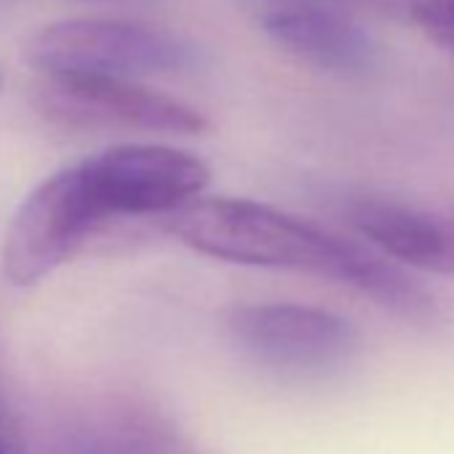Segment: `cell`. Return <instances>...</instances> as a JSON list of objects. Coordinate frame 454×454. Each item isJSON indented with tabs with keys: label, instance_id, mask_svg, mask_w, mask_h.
Wrapping results in <instances>:
<instances>
[{
	"label": "cell",
	"instance_id": "cell-1",
	"mask_svg": "<svg viewBox=\"0 0 454 454\" xmlns=\"http://www.w3.org/2000/svg\"><path fill=\"white\" fill-rule=\"evenodd\" d=\"M163 231L211 260L305 270L345 284L411 326H433L438 305L395 262L329 227L249 198H195L163 216Z\"/></svg>",
	"mask_w": 454,
	"mask_h": 454
},
{
	"label": "cell",
	"instance_id": "cell-2",
	"mask_svg": "<svg viewBox=\"0 0 454 454\" xmlns=\"http://www.w3.org/2000/svg\"><path fill=\"white\" fill-rule=\"evenodd\" d=\"M75 195L94 227L123 216H166L200 198L208 166L168 145H118L67 168Z\"/></svg>",
	"mask_w": 454,
	"mask_h": 454
},
{
	"label": "cell",
	"instance_id": "cell-3",
	"mask_svg": "<svg viewBox=\"0 0 454 454\" xmlns=\"http://www.w3.org/2000/svg\"><path fill=\"white\" fill-rule=\"evenodd\" d=\"M27 62L49 75L99 78H153L179 75L198 67V49L168 30L126 20H65L38 30L27 49Z\"/></svg>",
	"mask_w": 454,
	"mask_h": 454
},
{
	"label": "cell",
	"instance_id": "cell-4",
	"mask_svg": "<svg viewBox=\"0 0 454 454\" xmlns=\"http://www.w3.org/2000/svg\"><path fill=\"white\" fill-rule=\"evenodd\" d=\"M233 345L284 377H329L358 353L353 324L326 308L300 302H249L227 313Z\"/></svg>",
	"mask_w": 454,
	"mask_h": 454
},
{
	"label": "cell",
	"instance_id": "cell-5",
	"mask_svg": "<svg viewBox=\"0 0 454 454\" xmlns=\"http://www.w3.org/2000/svg\"><path fill=\"white\" fill-rule=\"evenodd\" d=\"M41 113L70 129H113L192 137L208 121L190 105L139 81L99 75H49L38 89Z\"/></svg>",
	"mask_w": 454,
	"mask_h": 454
},
{
	"label": "cell",
	"instance_id": "cell-6",
	"mask_svg": "<svg viewBox=\"0 0 454 454\" xmlns=\"http://www.w3.org/2000/svg\"><path fill=\"white\" fill-rule=\"evenodd\" d=\"M257 22L292 57L334 75H366L380 59L372 30L348 0H260Z\"/></svg>",
	"mask_w": 454,
	"mask_h": 454
},
{
	"label": "cell",
	"instance_id": "cell-7",
	"mask_svg": "<svg viewBox=\"0 0 454 454\" xmlns=\"http://www.w3.org/2000/svg\"><path fill=\"white\" fill-rule=\"evenodd\" d=\"M94 233L62 168L17 208L4 241V276L14 286H33L67 262Z\"/></svg>",
	"mask_w": 454,
	"mask_h": 454
},
{
	"label": "cell",
	"instance_id": "cell-8",
	"mask_svg": "<svg viewBox=\"0 0 454 454\" xmlns=\"http://www.w3.org/2000/svg\"><path fill=\"white\" fill-rule=\"evenodd\" d=\"M345 222L390 262L433 276H454V211L380 195H356L342 206Z\"/></svg>",
	"mask_w": 454,
	"mask_h": 454
},
{
	"label": "cell",
	"instance_id": "cell-9",
	"mask_svg": "<svg viewBox=\"0 0 454 454\" xmlns=\"http://www.w3.org/2000/svg\"><path fill=\"white\" fill-rule=\"evenodd\" d=\"M75 454H182L174 435L142 409H113L81 435Z\"/></svg>",
	"mask_w": 454,
	"mask_h": 454
},
{
	"label": "cell",
	"instance_id": "cell-10",
	"mask_svg": "<svg viewBox=\"0 0 454 454\" xmlns=\"http://www.w3.org/2000/svg\"><path fill=\"white\" fill-rule=\"evenodd\" d=\"M411 20L438 49L454 57V0H411Z\"/></svg>",
	"mask_w": 454,
	"mask_h": 454
},
{
	"label": "cell",
	"instance_id": "cell-11",
	"mask_svg": "<svg viewBox=\"0 0 454 454\" xmlns=\"http://www.w3.org/2000/svg\"><path fill=\"white\" fill-rule=\"evenodd\" d=\"M83 4H107V6H134V4H150V0H83Z\"/></svg>",
	"mask_w": 454,
	"mask_h": 454
},
{
	"label": "cell",
	"instance_id": "cell-12",
	"mask_svg": "<svg viewBox=\"0 0 454 454\" xmlns=\"http://www.w3.org/2000/svg\"><path fill=\"white\" fill-rule=\"evenodd\" d=\"M0 454H6V451H4V446H0Z\"/></svg>",
	"mask_w": 454,
	"mask_h": 454
}]
</instances>
